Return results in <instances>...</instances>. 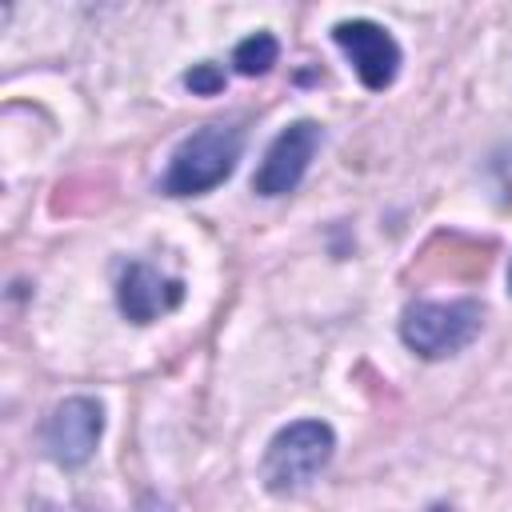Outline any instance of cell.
Here are the masks:
<instances>
[{
	"mask_svg": "<svg viewBox=\"0 0 512 512\" xmlns=\"http://www.w3.org/2000/svg\"><path fill=\"white\" fill-rule=\"evenodd\" d=\"M244 148V132L236 124H204L192 136L180 140L172 152V164L160 180V192L168 196H200L232 176Z\"/></svg>",
	"mask_w": 512,
	"mask_h": 512,
	"instance_id": "6da1fadb",
	"label": "cell"
},
{
	"mask_svg": "<svg viewBox=\"0 0 512 512\" xmlns=\"http://www.w3.org/2000/svg\"><path fill=\"white\" fill-rule=\"evenodd\" d=\"M480 320L484 308L476 300H416L400 316V336L424 360H444L464 344H472Z\"/></svg>",
	"mask_w": 512,
	"mask_h": 512,
	"instance_id": "7a4b0ae2",
	"label": "cell"
},
{
	"mask_svg": "<svg viewBox=\"0 0 512 512\" xmlns=\"http://www.w3.org/2000/svg\"><path fill=\"white\" fill-rule=\"evenodd\" d=\"M332 428L324 420H296L288 428H280L268 440L264 464H260V480L268 492H296L304 488L316 472H324V464L332 460Z\"/></svg>",
	"mask_w": 512,
	"mask_h": 512,
	"instance_id": "3957f363",
	"label": "cell"
},
{
	"mask_svg": "<svg viewBox=\"0 0 512 512\" xmlns=\"http://www.w3.org/2000/svg\"><path fill=\"white\" fill-rule=\"evenodd\" d=\"M320 140H324L320 124H312V120L288 124V128L272 140V148L264 152V160H260V168H256V176H252V188H256L260 196H288V192L304 180V172H308V164H312Z\"/></svg>",
	"mask_w": 512,
	"mask_h": 512,
	"instance_id": "277c9868",
	"label": "cell"
},
{
	"mask_svg": "<svg viewBox=\"0 0 512 512\" xmlns=\"http://www.w3.org/2000/svg\"><path fill=\"white\" fill-rule=\"evenodd\" d=\"M100 432H104V408L92 396H68L52 408L44 424V448L56 464L76 468L96 452Z\"/></svg>",
	"mask_w": 512,
	"mask_h": 512,
	"instance_id": "5b68a950",
	"label": "cell"
},
{
	"mask_svg": "<svg viewBox=\"0 0 512 512\" xmlns=\"http://www.w3.org/2000/svg\"><path fill=\"white\" fill-rule=\"evenodd\" d=\"M332 40L344 48V56L352 60L356 76L364 88L384 92L396 72H400V44L392 40L388 28L372 24V20H340L332 28Z\"/></svg>",
	"mask_w": 512,
	"mask_h": 512,
	"instance_id": "8992f818",
	"label": "cell"
},
{
	"mask_svg": "<svg viewBox=\"0 0 512 512\" xmlns=\"http://www.w3.org/2000/svg\"><path fill=\"white\" fill-rule=\"evenodd\" d=\"M116 300H120V312H124L132 324H152L156 316L172 312V308L184 300V284L172 280V276H160V272H156L152 264H144V260H132V264L120 272Z\"/></svg>",
	"mask_w": 512,
	"mask_h": 512,
	"instance_id": "52a82bcc",
	"label": "cell"
},
{
	"mask_svg": "<svg viewBox=\"0 0 512 512\" xmlns=\"http://www.w3.org/2000/svg\"><path fill=\"white\" fill-rule=\"evenodd\" d=\"M276 56H280L276 36H272V32H256V36H248V40L236 44L232 64H236L240 76H264V72L276 64Z\"/></svg>",
	"mask_w": 512,
	"mask_h": 512,
	"instance_id": "ba28073f",
	"label": "cell"
},
{
	"mask_svg": "<svg viewBox=\"0 0 512 512\" xmlns=\"http://www.w3.org/2000/svg\"><path fill=\"white\" fill-rule=\"evenodd\" d=\"M184 88H192L196 96H216L224 88V72L216 64H192L184 72Z\"/></svg>",
	"mask_w": 512,
	"mask_h": 512,
	"instance_id": "9c48e42d",
	"label": "cell"
},
{
	"mask_svg": "<svg viewBox=\"0 0 512 512\" xmlns=\"http://www.w3.org/2000/svg\"><path fill=\"white\" fill-rule=\"evenodd\" d=\"M508 292H512V264H508Z\"/></svg>",
	"mask_w": 512,
	"mask_h": 512,
	"instance_id": "30bf717a",
	"label": "cell"
},
{
	"mask_svg": "<svg viewBox=\"0 0 512 512\" xmlns=\"http://www.w3.org/2000/svg\"><path fill=\"white\" fill-rule=\"evenodd\" d=\"M432 512H448V508H432Z\"/></svg>",
	"mask_w": 512,
	"mask_h": 512,
	"instance_id": "8fae6325",
	"label": "cell"
}]
</instances>
